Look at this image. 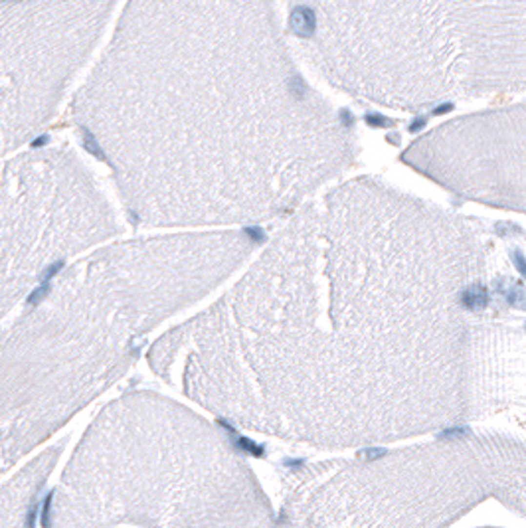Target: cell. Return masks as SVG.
Segmentation results:
<instances>
[{
    "instance_id": "1",
    "label": "cell",
    "mask_w": 526,
    "mask_h": 528,
    "mask_svg": "<svg viewBox=\"0 0 526 528\" xmlns=\"http://www.w3.org/2000/svg\"><path fill=\"white\" fill-rule=\"evenodd\" d=\"M137 228L291 218L360 155L301 73L275 0H127L65 109Z\"/></svg>"
},
{
    "instance_id": "2",
    "label": "cell",
    "mask_w": 526,
    "mask_h": 528,
    "mask_svg": "<svg viewBox=\"0 0 526 528\" xmlns=\"http://www.w3.org/2000/svg\"><path fill=\"white\" fill-rule=\"evenodd\" d=\"M0 222L4 315L67 259L121 234L107 194L67 144L4 161Z\"/></svg>"
},
{
    "instance_id": "3",
    "label": "cell",
    "mask_w": 526,
    "mask_h": 528,
    "mask_svg": "<svg viewBox=\"0 0 526 528\" xmlns=\"http://www.w3.org/2000/svg\"><path fill=\"white\" fill-rule=\"evenodd\" d=\"M117 0H2V155L32 141L58 113Z\"/></svg>"
},
{
    "instance_id": "4",
    "label": "cell",
    "mask_w": 526,
    "mask_h": 528,
    "mask_svg": "<svg viewBox=\"0 0 526 528\" xmlns=\"http://www.w3.org/2000/svg\"><path fill=\"white\" fill-rule=\"evenodd\" d=\"M459 303L463 309L467 311H479V309H485L488 305V291L475 283V285H469L465 287L461 293H459Z\"/></svg>"
},
{
    "instance_id": "5",
    "label": "cell",
    "mask_w": 526,
    "mask_h": 528,
    "mask_svg": "<svg viewBox=\"0 0 526 528\" xmlns=\"http://www.w3.org/2000/svg\"><path fill=\"white\" fill-rule=\"evenodd\" d=\"M499 293H503L508 301L510 307L516 309H526V289L518 283H508V281H499L497 283Z\"/></svg>"
},
{
    "instance_id": "6",
    "label": "cell",
    "mask_w": 526,
    "mask_h": 528,
    "mask_svg": "<svg viewBox=\"0 0 526 528\" xmlns=\"http://www.w3.org/2000/svg\"><path fill=\"white\" fill-rule=\"evenodd\" d=\"M469 433V429L465 427H453V429H445L441 433V437H447V439H459V437H465Z\"/></svg>"
},
{
    "instance_id": "7",
    "label": "cell",
    "mask_w": 526,
    "mask_h": 528,
    "mask_svg": "<svg viewBox=\"0 0 526 528\" xmlns=\"http://www.w3.org/2000/svg\"><path fill=\"white\" fill-rule=\"evenodd\" d=\"M512 261H514L516 269L526 277V259H524V255H522L520 251H514V253H512Z\"/></svg>"
}]
</instances>
